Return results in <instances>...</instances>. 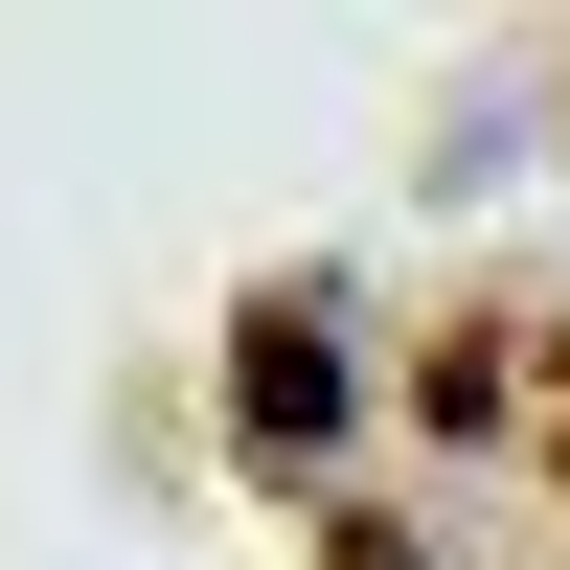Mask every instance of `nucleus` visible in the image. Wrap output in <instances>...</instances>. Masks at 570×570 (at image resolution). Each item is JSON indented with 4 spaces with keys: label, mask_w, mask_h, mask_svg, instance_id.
I'll use <instances>...</instances> for the list:
<instances>
[{
    "label": "nucleus",
    "mask_w": 570,
    "mask_h": 570,
    "mask_svg": "<svg viewBox=\"0 0 570 570\" xmlns=\"http://www.w3.org/2000/svg\"><path fill=\"white\" fill-rule=\"evenodd\" d=\"M252 434H274V456H320V434H343V365H320V320H252Z\"/></svg>",
    "instance_id": "f257e3e1"
}]
</instances>
